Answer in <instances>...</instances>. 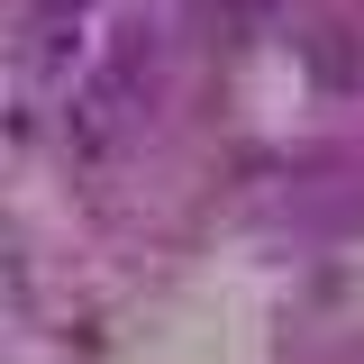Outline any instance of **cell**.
Wrapping results in <instances>:
<instances>
[{
  "label": "cell",
  "instance_id": "obj_1",
  "mask_svg": "<svg viewBox=\"0 0 364 364\" xmlns=\"http://www.w3.org/2000/svg\"><path fill=\"white\" fill-rule=\"evenodd\" d=\"M146 109H155V37L128 28V37L91 64V82L73 91V119H64V128H73L82 155H109V146H128V136L146 128Z\"/></svg>",
  "mask_w": 364,
  "mask_h": 364
},
{
  "label": "cell",
  "instance_id": "obj_2",
  "mask_svg": "<svg viewBox=\"0 0 364 364\" xmlns=\"http://www.w3.org/2000/svg\"><path fill=\"white\" fill-rule=\"evenodd\" d=\"M37 9L46 18H73V9H91V0H37Z\"/></svg>",
  "mask_w": 364,
  "mask_h": 364
}]
</instances>
